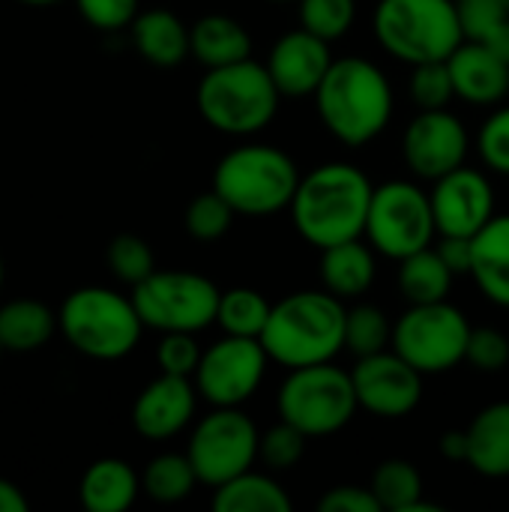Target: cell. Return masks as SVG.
<instances>
[{
  "instance_id": "cell-1",
  "label": "cell",
  "mask_w": 509,
  "mask_h": 512,
  "mask_svg": "<svg viewBox=\"0 0 509 512\" xmlns=\"http://www.w3.org/2000/svg\"><path fill=\"white\" fill-rule=\"evenodd\" d=\"M372 180L351 162H327L300 177L291 216L300 237L315 249H330L366 234Z\"/></svg>"
},
{
  "instance_id": "cell-2",
  "label": "cell",
  "mask_w": 509,
  "mask_h": 512,
  "mask_svg": "<svg viewBox=\"0 0 509 512\" xmlns=\"http://www.w3.org/2000/svg\"><path fill=\"white\" fill-rule=\"evenodd\" d=\"M318 117L345 147L375 141L393 117V87L366 57H339L315 90Z\"/></svg>"
},
{
  "instance_id": "cell-3",
  "label": "cell",
  "mask_w": 509,
  "mask_h": 512,
  "mask_svg": "<svg viewBox=\"0 0 509 512\" xmlns=\"http://www.w3.org/2000/svg\"><path fill=\"white\" fill-rule=\"evenodd\" d=\"M345 315L348 309L327 288L288 294L273 303L261 345L285 369L330 363L345 348Z\"/></svg>"
},
{
  "instance_id": "cell-4",
  "label": "cell",
  "mask_w": 509,
  "mask_h": 512,
  "mask_svg": "<svg viewBox=\"0 0 509 512\" xmlns=\"http://www.w3.org/2000/svg\"><path fill=\"white\" fill-rule=\"evenodd\" d=\"M279 87L267 63L252 57L207 69L195 90L201 117L225 135H255L270 126L279 111Z\"/></svg>"
},
{
  "instance_id": "cell-5",
  "label": "cell",
  "mask_w": 509,
  "mask_h": 512,
  "mask_svg": "<svg viewBox=\"0 0 509 512\" xmlns=\"http://www.w3.org/2000/svg\"><path fill=\"white\" fill-rule=\"evenodd\" d=\"M372 30L390 57L411 66L447 60L465 42L456 0H378Z\"/></svg>"
},
{
  "instance_id": "cell-6",
  "label": "cell",
  "mask_w": 509,
  "mask_h": 512,
  "mask_svg": "<svg viewBox=\"0 0 509 512\" xmlns=\"http://www.w3.org/2000/svg\"><path fill=\"white\" fill-rule=\"evenodd\" d=\"M300 171L273 144H243L225 153L213 171V189L243 216H273L291 207Z\"/></svg>"
},
{
  "instance_id": "cell-7",
  "label": "cell",
  "mask_w": 509,
  "mask_h": 512,
  "mask_svg": "<svg viewBox=\"0 0 509 512\" xmlns=\"http://www.w3.org/2000/svg\"><path fill=\"white\" fill-rule=\"evenodd\" d=\"M57 321L66 342L90 360H120L132 354L144 330L132 297L102 285L72 291L60 306Z\"/></svg>"
},
{
  "instance_id": "cell-8",
  "label": "cell",
  "mask_w": 509,
  "mask_h": 512,
  "mask_svg": "<svg viewBox=\"0 0 509 512\" xmlns=\"http://www.w3.org/2000/svg\"><path fill=\"white\" fill-rule=\"evenodd\" d=\"M276 408L279 420L291 423L306 438H327L354 420L360 402L351 372H342L330 360L291 369L279 387Z\"/></svg>"
},
{
  "instance_id": "cell-9",
  "label": "cell",
  "mask_w": 509,
  "mask_h": 512,
  "mask_svg": "<svg viewBox=\"0 0 509 512\" xmlns=\"http://www.w3.org/2000/svg\"><path fill=\"white\" fill-rule=\"evenodd\" d=\"M219 297L213 279L189 270H156L132 288L144 327L159 333H201L216 324Z\"/></svg>"
},
{
  "instance_id": "cell-10",
  "label": "cell",
  "mask_w": 509,
  "mask_h": 512,
  "mask_svg": "<svg viewBox=\"0 0 509 512\" xmlns=\"http://www.w3.org/2000/svg\"><path fill=\"white\" fill-rule=\"evenodd\" d=\"M471 330L474 327L453 303H417L393 324L390 345L420 375H441L465 360Z\"/></svg>"
},
{
  "instance_id": "cell-11",
  "label": "cell",
  "mask_w": 509,
  "mask_h": 512,
  "mask_svg": "<svg viewBox=\"0 0 509 512\" xmlns=\"http://www.w3.org/2000/svg\"><path fill=\"white\" fill-rule=\"evenodd\" d=\"M435 213L432 198L417 183L390 180L375 186L369 216H366V240L375 252L393 261H405L408 255L429 249L435 240Z\"/></svg>"
},
{
  "instance_id": "cell-12",
  "label": "cell",
  "mask_w": 509,
  "mask_h": 512,
  "mask_svg": "<svg viewBox=\"0 0 509 512\" xmlns=\"http://www.w3.org/2000/svg\"><path fill=\"white\" fill-rule=\"evenodd\" d=\"M258 444L261 435L240 408H213L195 426L186 456L198 474V483L216 489L252 468L258 459Z\"/></svg>"
},
{
  "instance_id": "cell-13",
  "label": "cell",
  "mask_w": 509,
  "mask_h": 512,
  "mask_svg": "<svg viewBox=\"0 0 509 512\" xmlns=\"http://www.w3.org/2000/svg\"><path fill=\"white\" fill-rule=\"evenodd\" d=\"M267 363L270 357L261 339L225 336L201 354L192 381L213 408H240L258 393Z\"/></svg>"
},
{
  "instance_id": "cell-14",
  "label": "cell",
  "mask_w": 509,
  "mask_h": 512,
  "mask_svg": "<svg viewBox=\"0 0 509 512\" xmlns=\"http://www.w3.org/2000/svg\"><path fill=\"white\" fill-rule=\"evenodd\" d=\"M357 402L363 411L387 420L408 417L423 399V375L396 351H378L357 357L351 369Z\"/></svg>"
},
{
  "instance_id": "cell-15",
  "label": "cell",
  "mask_w": 509,
  "mask_h": 512,
  "mask_svg": "<svg viewBox=\"0 0 509 512\" xmlns=\"http://www.w3.org/2000/svg\"><path fill=\"white\" fill-rule=\"evenodd\" d=\"M468 150H471V138H468L465 123L447 108L420 111L402 135L405 165L417 177L432 180V183L462 168L468 159Z\"/></svg>"
},
{
  "instance_id": "cell-16",
  "label": "cell",
  "mask_w": 509,
  "mask_h": 512,
  "mask_svg": "<svg viewBox=\"0 0 509 512\" xmlns=\"http://www.w3.org/2000/svg\"><path fill=\"white\" fill-rule=\"evenodd\" d=\"M432 213L441 237H474L495 216V189L477 168H456L435 180Z\"/></svg>"
},
{
  "instance_id": "cell-17",
  "label": "cell",
  "mask_w": 509,
  "mask_h": 512,
  "mask_svg": "<svg viewBox=\"0 0 509 512\" xmlns=\"http://www.w3.org/2000/svg\"><path fill=\"white\" fill-rule=\"evenodd\" d=\"M333 66L330 42L306 27L282 33L267 57V72L273 75L282 96H315L327 69Z\"/></svg>"
},
{
  "instance_id": "cell-18",
  "label": "cell",
  "mask_w": 509,
  "mask_h": 512,
  "mask_svg": "<svg viewBox=\"0 0 509 512\" xmlns=\"http://www.w3.org/2000/svg\"><path fill=\"white\" fill-rule=\"evenodd\" d=\"M195 393L192 378L162 372L138 393L132 405L135 432L147 441H168L180 435L195 417Z\"/></svg>"
},
{
  "instance_id": "cell-19",
  "label": "cell",
  "mask_w": 509,
  "mask_h": 512,
  "mask_svg": "<svg viewBox=\"0 0 509 512\" xmlns=\"http://www.w3.org/2000/svg\"><path fill=\"white\" fill-rule=\"evenodd\" d=\"M456 96L471 105H495L509 93V63L489 45L465 39L447 57Z\"/></svg>"
},
{
  "instance_id": "cell-20",
  "label": "cell",
  "mask_w": 509,
  "mask_h": 512,
  "mask_svg": "<svg viewBox=\"0 0 509 512\" xmlns=\"http://www.w3.org/2000/svg\"><path fill=\"white\" fill-rule=\"evenodd\" d=\"M468 435V456L465 462L489 480L509 477V402H495L483 408L471 426Z\"/></svg>"
},
{
  "instance_id": "cell-21",
  "label": "cell",
  "mask_w": 509,
  "mask_h": 512,
  "mask_svg": "<svg viewBox=\"0 0 509 512\" xmlns=\"http://www.w3.org/2000/svg\"><path fill=\"white\" fill-rule=\"evenodd\" d=\"M132 42L138 54L162 69L180 66L192 54L189 27L171 9H147L132 21Z\"/></svg>"
},
{
  "instance_id": "cell-22",
  "label": "cell",
  "mask_w": 509,
  "mask_h": 512,
  "mask_svg": "<svg viewBox=\"0 0 509 512\" xmlns=\"http://www.w3.org/2000/svg\"><path fill=\"white\" fill-rule=\"evenodd\" d=\"M141 492V477L123 459H99L93 462L81 483L78 501L87 512H126Z\"/></svg>"
},
{
  "instance_id": "cell-23",
  "label": "cell",
  "mask_w": 509,
  "mask_h": 512,
  "mask_svg": "<svg viewBox=\"0 0 509 512\" xmlns=\"http://www.w3.org/2000/svg\"><path fill=\"white\" fill-rule=\"evenodd\" d=\"M471 279L501 309H509V213L492 216L480 234H474Z\"/></svg>"
},
{
  "instance_id": "cell-24",
  "label": "cell",
  "mask_w": 509,
  "mask_h": 512,
  "mask_svg": "<svg viewBox=\"0 0 509 512\" xmlns=\"http://www.w3.org/2000/svg\"><path fill=\"white\" fill-rule=\"evenodd\" d=\"M321 282L339 300L363 297L375 282V252L357 240L321 249Z\"/></svg>"
},
{
  "instance_id": "cell-25",
  "label": "cell",
  "mask_w": 509,
  "mask_h": 512,
  "mask_svg": "<svg viewBox=\"0 0 509 512\" xmlns=\"http://www.w3.org/2000/svg\"><path fill=\"white\" fill-rule=\"evenodd\" d=\"M189 42H192V57L207 66H228L252 57V36L249 30L228 18V15H204L189 27Z\"/></svg>"
},
{
  "instance_id": "cell-26",
  "label": "cell",
  "mask_w": 509,
  "mask_h": 512,
  "mask_svg": "<svg viewBox=\"0 0 509 512\" xmlns=\"http://www.w3.org/2000/svg\"><path fill=\"white\" fill-rule=\"evenodd\" d=\"M60 327L57 315L39 300H9L0 306V345L3 351L30 354L51 342L54 330Z\"/></svg>"
},
{
  "instance_id": "cell-27",
  "label": "cell",
  "mask_w": 509,
  "mask_h": 512,
  "mask_svg": "<svg viewBox=\"0 0 509 512\" xmlns=\"http://www.w3.org/2000/svg\"><path fill=\"white\" fill-rule=\"evenodd\" d=\"M213 510L216 512H288V492L267 474H255L252 468L240 477L213 489Z\"/></svg>"
},
{
  "instance_id": "cell-28",
  "label": "cell",
  "mask_w": 509,
  "mask_h": 512,
  "mask_svg": "<svg viewBox=\"0 0 509 512\" xmlns=\"http://www.w3.org/2000/svg\"><path fill=\"white\" fill-rule=\"evenodd\" d=\"M453 270L444 264L438 249H420L399 261V294L408 300V306L417 303H441L450 297L453 288Z\"/></svg>"
},
{
  "instance_id": "cell-29",
  "label": "cell",
  "mask_w": 509,
  "mask_h": 512,
  "mask_svg": "<svg viewBox=\"0 0 509 512\" xmlns=\"http://www.w3.org/2000/svg\"><path fill=\"white\" fill-rule=\"evenodd\" d=\"M372 492L384 510L393 512H441L438 504L423 501V477L405 459H387L372 474Z\"/></svg>"
},
{
  "instance_id": "cell-30",
  "label": "cell",
  "mask_w": 509,
  "mask_h": 512,
  "mask_svg": "<svg viewBox=\"0 0 509 512\" xmlns=\"http://www.w3.org/2000/svg\"><path fill=\"white\" fill-rule=\"evenodd\" d=\"M195 483H198V474L186 453H162V456L150 459L141 474V489L156 504H177V501L189 498Z\"/></svg>"
},
{
  "instance_id": "cell-31",
  "label": "cell",
  "mask_w": 509,
  "mask_h": 512,
  "mask_svg": "<svg viewBox=\"0 0 509 512\" xmlns=\"http://www.w3.org/2000/svg\"><path fill=\"white\" fill-rule=\"evenodd\" d=\"M270 303L261 291L255 288H231L222 291L219 297V315L216 324L225 330V336H249L261 339L267 318H270Z\"/></svg>"
},
{
  "instance_id": "cell-32",
  "label": "cell",
  "mask_w": 509,
  "mask_h": 512,
  "mask_svg": "<svg viewBox=\"0 0 509 512\" xmlns=\"http://www.w3.org/2000/svg\"><path fill=\"white\" fill-rule=\"evenodd\" d=\"M393 339V324L378 306H354L345 315V348L354 357H369L378 351H387Z\"/></svg>"
},
{
  "instance_id": "cell-33",
  "label": "cell",
  "mask_w": 509,
  "mask_h": 512,
  "mask_svg": "<svg viewBox=\"0 0 509 512\" xmlns=\"http://www.w3.org/2000/svg\"><path fill=\"white\" fill-rule=\"evenodd\" d=\"M234 216H237V210L216 189H210V192H204V195H198V198L189 201L183 222H186V231L195 240L210 243V240H219V237L228 234Z\"/></svg>"
},
{
  "instance_id": "cell-34",
  "label": "cell",
  "mask_w": 509,
  "mask_h": 512,
  "mask_svg": "<svg viewBox=\"0 0 509 512\" xmlns=\"http://www.w3.org/2000/svg\"><path fill=\"white\" fill-rule=\"evenodd\" d=\"M357 18V0H300V27L336 42Z\"/></svg>"
},
{
  "instance_id": "cell-35",
  "label": "cell",
  "mask_w": 509,
  "mask_h": 512,
  "mask_svg": "<svg viewBox=\"0 0 509 512\" xmlns=\"http://www.w3.org/2000/svg\"><path fill=\"white\" fill-rule=\"evenodd\" d=\"M108 267H111V273L120 282L135 288L150 273H156L153 249L141 237H135V234H120V237H114L108 243Z\"/></svg>"
},
{
  "instance_id": "cell-36",
  "label": "cell",
  "mask_w": 509,
  "mask_h": 512,
  "mask_svg": "<svg viewBox=\"0 0 509 512\" xmlns=\"http://www.w3.org/2000/svg\"><path fill=\"white\" fill-rule=\"evenodd\" d=\"M453 96H456V87H453V75H450L447 60H429V63H417L414 66L411 99L417 102L420 111L447 108Z\"/></svg>"
},
{
  "instance_id": "cell-37",
  "label": "cell",
  "mask_w": 509,
  "mask_h": 512,
  "mask_svg": "<svg viewBox=\"0 0 509 512\" xmlns=\"http://www.w3.org/2000/svg\"><path fill=\"white\" fill-rule=\"evenodd\" d=\"M303 453H306V435L285 420L279 426L267 429L258 444V459L270 471H291L303 459Z\"/></svg>"
},
{
  "instance_id": "cell-38",
  "label": "cell",
  "mask_w": 509,
  "mask_h": 512,
  "mask_svg": "<svg viewBox=\"0 0 509 512\" xmlns=\"http://www.w3.org/2000/svg\"><path fill=\"white\" fill-rule=\"evenodd\" d=\"M201 354L204 351L198 348L195 333H162V342L156 348V363L165 375L195 378Z\"/></svg>"
},
{
  "instance_id": "cell-39",
  "label": "cell",
  "mask_w": 509,
  "mask_h": 512,
  "mask_svg": "<svg viewBox=\"0 0 509 512\" xmlns=\"http://www.w3.org/2000/svg\"><path fill=\"white\" fill-rule=\"evenodd\" d=\"M477 150H480L486 168L509 177V105L489 114V120L483 123V129L477 135Z\"/></svg>"
},
{
  "instance_id": "cell-40",
  "label": "cell",
  "mask_w": 509,
  "mask_h": 512,
  "mask_svg": "<svg viewBox=\"0 0 509 512\" xmlns=\"http://www.w3.org/2000/svg\"><path fill=\"white\" fill-rule=\"evenodd\" d=\"M459 24L465 39L483 42L495 27H501L509 18L504 0H456Z\"/></svg>"
},
{
  "instance_id": "cell-41",
  "label": "cell",
  "mask_w": 509,
  "mask_h": 512,
  "mask_svg": "<svg viewBox=\"0 0 509 512\" xmlns=\"http://www.w3.org/2000/svg\"><path fill=\"white\" fill-rule=\"evenodd\" d=\"M465 360L480 372H489V375L501 372V369H507L509 363V339L501 330H492V327L471 330Z\"/></svg>"
},
{
  "instance_id": "cell-42",
  "label": "cell",
  "mask_w": 509,
  "mask_h": 512,
  "mask_svg": "<svg viewBox=\"0 0 509 512\" xmlns=\"http://www.w3.org/2000/svg\"><path fill=\"white\" fill-rule=\"evenodd\" d=\"M78 15L96 30H120L132 27L138 15V0H75Z\"/></svg>"
},
{
  "instance_id": "cell-43",
  "label": "cell",
  "mask_w": 509,
  "mask_h": 512,
  "mask_svg": "<svg viewBox=\"0 0 509 512\" xmlns=\"http://www.w3.org/2000/svg\"><path fill=\"white\" fill-rule=\"evenodd\" d=\"M321 512H381V501L375 498L372 486L360 489V486H336L330 489L321 501H318Z\"/></svg>"
},
{
  "instance_id": "cell-44",
  "label": "cell",
  "mask_w": 509,
  "mask_h": 512,
  "mask_svg": "<svg viewBox=\"0 0 509 512\" xmlns=\"http://www.w3.org/2000/svg\"><path fill=\"white\" fill-rule=\"evenodd\" d=\"M435 249H438L444 264L456 276H471V267H474V237H441V243Z\"/></svg>"
},
{
  "instance_id": "cell-45",
  "label": "cell",
  "mask_w": 509,
  "mask_h": 512,
  "mask_svg": "<svg viewBox=\"0 0 509 512\" xmlns=\"http://www.w3.org/2000/svg\"><path fill=\"white\" fill-rule=\"evenodd\" d=\"M27 510H30V501L24 498V492H21L12 480L0 477V512H27Z\"/></svg>"
},
{
  "instance_id": "cell-46",
  "label": "cell",
  "mask_w": 509,
  "mask_h": 512,
  "mask_svg": "<svg viewBox=\"0 0 509 512\" xmlns=\"http://www.w3.org/2000/svg\"><path fill=\"white\" fill-rule=\"evenodd\" d=\"M441 453H444V459H450V462H465V456H468V435L465 432H444V438H441Z\"/></svg>"
},
{
  "instance_id": "cell-47",
  "label": "cell",
  "mask_w": 509,
  "mask_h": 512,
  "mask_svg": "<svg viewBox=\"0 0 509 512\" xmlns=\"http://www.w3.org/2000/svg\"><path fill=\"white\" fill-rule=\"evenodd\" d=\"M483 45H489L501 60H507L509 63V18L501 24V27H495V30L483 39Z\"/></svg>"
},
{
  "instance_id": "cell-48",
  "label": "cell",
  "mask_w": 509,
  "mask_h": 512,
  "mask_svg": "<svg viewBox=\"0 0 509 512\" xmlns=\"http://www.w3.org/2000/svg\"><path fill=\"white\" fill-rule=\"evenodd\" d=\"M18 3H27V6H51V3H60V0H18Z\"/></svg>"
},
{
  "instance_id": "cell-49",
  "label": "cell",
  "mask_w": 509,
  "mask_h": 512,
  "mask_svg": "<svg viewBox=\"0 0 509 512\" xmlns=\"http://www.w3.org/2000/svg\"><path fill=\"white\" fill-rule=\"evenodd\" d=\"M0 288H3V258H0Z\"/></svg>"
},
{
  "instance_id": "cell-50",
  "label": "cell",
  "mask_w": 509,
  "mask_h": 512,
  "mask_svg": "<svg viewBox=\"0 0 509 512\" xmlns=\"http://www.w3.org/2000/svg\"><path fill=\"white\" fill-rule=\"evenodd\" d=\"M270 3H291V0H270Z\"/></svg>"
},
{
  "instance_id": "cell-51",
  "label": "cell",
  "mask_w": 509,
  "mask_h": 512,
  "mask_svg": "<svg viewBox=\"0 0 509 512\" xmlns=\"http://www.w3.org/2000/svg\"><path fill=\"white\" fill-rule=\"evenodd\" d=\"M504 6H507V12H509V0H504Z\"/></svg>"
},
{
  "instance_id": "cell-52",
  "label": "cell",
  "mask_w": 509,
  "mask_h": 512,
  "mask_svg": "<svg viewBox=\"0 0 509 512\" xmlns=\"http://www.w3.org/2000/svg\"><path fill=\"white\" fill-rule=\"evenodd\" d=\"M0 357H3V345H0Z\"/></svg>"
}]
</instances>
